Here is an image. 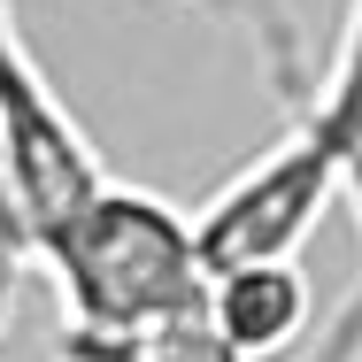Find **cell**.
I'll list each match as a JSON object with an SVG mask.
<instances>
[{
	"label": "cell",
	"instance_id": "cell-1",
	"mask_svg": "<svg viewBox=\"0 0 362 362\" xmlns=\"http://www.w3.org/2000/svg\"><path fill=\"white\" fill-rule=\"evenodd\" d=\"M62 293V324L85 332H154L162 316L209 300V247L201 216H177L162 193L108 185L85 216L39 255Z\"/></svg>",
	"mask_w": 362,
	"mask_h": 362
},
{
	"label": "cell",
	"instance_id": "cell-2",
	"mask_svg": "<svg viewBox=\"0 0 362 362\" xmlns=\"http://www.w3.org/2000/svg\"><path fill=\"white\" fill-rule=\"evenodd\" d=\"M0 124H8V162H16V193H23L31 239L47 255L116 177H108L100 146L85 139V124L62 108V93L39 77V62H31L23 39L0 54Z\"/></svg>",
	"mask_w": 362,
	"mask_h": 362
},
{
	"label": "cell",
	"instance_id": "cell-3",
	"mask_svg": "<svg viewBox=\"0 0 362 362\" xmlns=\"http://www.w3.org/2000/svg\"><path fill=\"white\" fill-rule=\"evenodd\" d=\"M209 308H216V324L231 332V347L247 362H270L308 332V278H300L293 255L231 262V270L209 278Z\"/></svg>",
	"mask_w": 362,
	"mask_h": 362
},
{
	"label": "cell",
	"instance_id": "cell-4",
	"mask_svg": "<svg viewBox=\"0 0 362 362\" xmlns=\"http://www.w3.org/2000/svg\"><path fill=\"white\" fill-rule=\"evenodd\" d=\"M139 362H247V355L231 347V332L216 324V308L193 300V308H177V316H162L154 332H139Z\"/></svg>",
	"mask_w": 362,
	"mask_h": 362
},
{
	"label": "cell",
	"instance_id": "cell-5",
	"mask_svg": "<svg viewBox=\"0 0 362 362\" xmlns=\"http://www.w3.org/2000/svg\"><path fill=\"white\" fill-rule=\"evenodd\" d=\"M347 201H355V223H362V154H355V170H347ZM308 362H362V270H355V286L339 293V308L324 316Z\"/></svg>",
	"mask_w": 362,
	"mask_h": 362
},
{
	"label": "cell",
	"instance_id": "cell-6",
	"mask_svg": "<svg viewBox=\"0 0 362 362\" xmlns=\"http://www.w3.org/2000/svg\"><path fill=\"white\" fill-rule=\"evenodd\" d=\"M0 255H8V262H31V270H39V239H31L23 193H16V162H8V124H0Z\"/></svg>",
	"mask_w": 362,
	"mask_h": 362
},
{
	"label": "cell",
	"instance_id": "cell-7",
	"mask_svg": "<svg viewBox=\"0 0 362 362\" xmlns=\"http://www.w3.org/2000/svg\"><path fill=\"white\" fill-rule=\"evenodd\" d=\"M23 270H31V262H8V255H0V339H8V316H16V293H23Z\"/></svg>",
	"mask_w": 362,
	"mask_h": 362
},
{
	"label": "cell",
	"instance_id": "cell-8",
	"mask_svg": "<svg viewBox=\"0 0 362 362\" xmlns=\"http://www.w3.org/2000/svg\"><path fill=\"white\" fill-rule=\"evenodd\" d=\"M16 39H23V31H16V8H8V0H0V54H8V47H16Z\"/></svg>",
	"mask_w": 362,
	"mask_h": 362
}]
</instances>
